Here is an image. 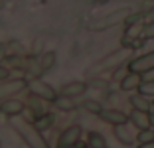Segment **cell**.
<instances>
[{
    "instance_id": "9c48e42d",
    "label": "cell",
    "mask_w": 154,
    "mask_h": 148,
    "mask_svg": "<svg viewBox=\"0 0 154 148\" xmlns=\"http://www.w3.org/2000/svg\"><path fill=\"white\" fill-rule=\"evenodd\" d=\"M24 111H26V105L20 101V99H14V97H8L2 101L0 105V113L4 117H22Z\"/></svg>"
},
{
    "instance_id": "d6a6232c",
    "label": "cell",
    "mask_w": 154,
    "mask_h": 148,
    "mask_svg": "<svg viewBox=\"0 0 154 148\" xmlns=\"http://www.w3.org/2000/svg\"><path fill=\"white\" fill-rule=\"evenodd\" d=\"M89 148H91V146H89Z\"/></svg>"
},
{
    "instance_id": "603a6c76",
    "label": "cell",
    "mask_w": 154,
    "mask_h": 148,
    "mask_svg": "<svg viewBox=\"0 0 154 148\" xmlns=\"http://www.w3.org/2000/svg\"><path fill=\"white\" fill-rule=\"evenodd\" d=\"M6 79H10V69L4 63H0V81H6Z\"/></svg>"
},
{
    "instance_id": "cb8c5ba5",
    "label": "cell",
    "mask_w": 154,
    "mask_h": 148,
    "mask_svg": "<svg viewBox=\"0 0 154 148\" xmlns=\"http://www.w3.org/2000/svg\"><path fill=\"white\" fill-rule=\"evenodd\" d=\"M6 55H8V44H0V63L4 61Z\"/></svg>"
},
{
    "instance_id": "6da1fadb",
    "label": "cell",
    "mask_w": 154,
    "mask_h": 148,
    "mask_svg": "<svg viewBox=\"0 0 154 148\" xmlns=\"http://www.w3.org/2000/svg\"><path fill=\"white\" fill-rule=\"evenodd\" d=\"M10 128L22 138V142L28 148H51L48 144V140L44 138L42 130L28 119H20V117H10Z\"/></svg>"
},
{
    "instance_id": "f546056e",
    "label": "cell",
    "mask_w": 154,
    "mask_h": 148,
    "mask_svg": "<svg viewBox=\"0 0 154 148\" xmlns=\"http://www.w3.org/2000/svg\"><path fill=\"white\" fill-rule=\"evenodd\" d=\"M152 107H154V101H152Z\"/></svg>"
},
{
    "instance_id": "52a82bcc",
    "label": "cell",
    "mask_w": 154,
    "mask_h": 148,
    "mask_svg": "<svg viewBox=\"0 0 154 148\" xmlns=\"http://www.w3.org/2000/svg\"><path fill=\"white\" fill-rule=\"evenodd\" d=\"M127 69L128 71H138V73H144V71H148V69H154V49L138 55V57H132L131 61L127 63Z\"/></svg>"
},
{
    "instance_id": "d4e9b609",
    "label": "cell",
    "mask_w": 154,
    "mask_h": 148,
    "mask_svg": "<svg viewBox=\"0 0 154 148\" xmlns=\"http://www.w3.org/2000/svg\"><path fill=\"white\" fill-rule=\"evenodd\" d=\"M136 148H154V140H150V142H144V144H138Z\"/></svg>"
},
{
    "instance_id": "8fae6325",
    "label": "cell",
    "mask_w": 154,
    "mask_h": 148,
    "mask_svg": "<svg viewBox=\"0 0 154 148\" xmlns=\"http://www.w3.org/2000/svg\"><path fill=\"white\" fill-rule=\"evenodd\" d=\"M128 119H131V125L136 126L138 130L148 128L150 126V111H138V109H132L128 113Z\"/></svg>"
},
{
    "instance_id": "ba28073f",
    "label": "cell",
    "mask_w": 154,
    "mask_h": 148,
    "mask_svg": "<svg viewBox=\"0 0 154 148\" xmlns=\"http://www.w3.org/2000/svg\"><path fill=\"white\" fill-rule=\"evenodd\" d=\"M99 119L103 122H107V125H111V126L128 125V122H131V119H128L127 113L119 111V109H103V111L99 113Z\"/></svg>"
},
{
    "instance_id": "7402d4cb",
    "label": "cell",
    "mask_w": 154,
    "mask_h": 148,
    "mask_svg": "<svg viewBox=\"0 0 154 148\" xmlns=\"http://www.w3.org/2000/svg\"><path fill=\"white\" fill-rule=\"evenodd\" d=\"M138 91L142 95H146V97H154V81H144Z\"/></svg>"
},
{
    "instance_id": "83f0119b",
    "label": "cell",
    "mask_w": 154,
    "mask_h": 148,
    "mask_svg": "<svg viewBox=\"0 0 154 148\" xmlns=\"http://www.w3.org/2000/svg\"><path fill=\"white\" fill-rule=\"evenodd\" d=\"M97 2H99V4H105V2H109V0H97Z\"/></svg>"
},
{
    "instance_id": "8992f818",
    "label": "cell",
    "mask_w": 154,
    "mask_h": 148,
    "mask_svg": "<svg viewBox=\"0 0 154 148\" xmlns=\"http://www.w3.org/2000/svg\"><path fill=\"white\" fill-rule=\"evenodd\" d=\"M28 79H6V81H0V99H8L18 95L20 91H26L28 89Z\"/></svg>"
},
{
    "instance_id": "ffe728a7",
    "label": "cell",
    "mask_w": 154,
    "mask_h": 148,
    "mask_svg": "<svg viewBox=\"0 0 154 148\" xmlns=\"http://www.w3.org/2000/svg\"><path fill=\"white\" fill-rule=\"evenodd\" d=\"M150 140H154V128H142L138 130V134H136V142L138 144H144V142H150Z\"/></svg>"
},
{
    "instance_id": "1f68e13d",
    "label": "cell",
    "mask_w": 154,
    "mask_h": 148,
    "mask_svg": "<svg viewBox=\"0 0 154 148\" xmlns=\"http://www.w3.org/2000/svg\"><path fill=\"white\" fill-rule=\"evenodd\" d=\"M107 148H109V146H107Z\"/></svg>"
},
{
    "instance_id": "f1b7e54d",
    "label": "cell",
    "mask_w": 154,
    "mask_h": 148,
    "mask_svg": "<svg viewBox=\"0 0 154 148\" xmlns=\"http://www.w3.org/2000/svg\"><path fill=\"white\" fill-rule=\"evenodd\" d=\"M2 6H4V2H2V0H0V8H2Z\"/></svg>"
},
{
    "instance_id": "4316f807",
    "label": "cell",
    "mask_w": 154,
    "mask_h": 148,
    "mask_svg": "<svg viewBox=\"0 0 154 148\" xmlns=\"http://www.w3.org/2000/svg\"><path fill=\"white\" fill-rule=\"evenodd\" d=\"M150 128H154V111H150Z\"/></svg>"
},
{
    "instance_id": "5bb4252c",
    "label": "cell",
    "mask_w": 154,
    "mask_h": 148,
    "mask_svg": "<svg viewBox=\"0 0 154 148\" xmlns=\"http://www.w3.org/2000/svg\"><path fill=\"white\" fill-rule=\"evenodd\" d=\"M128 103H131L132 109H138V111H152V101H150V97L142 95L140 91L131 95V97H128Z\"/></svg>"
},
{
    "instance_id": "4fadbf2b",
    "label": "cell",
    "mask_w": 154,
    "mask_h": 148,
    "mask_svg": "<svg viewBox=\"0 0 154 148\" xmlns=\"http://www.w3.org/2000/svg\"><path fill=\"white\" fill-rule=\"evenodd\" d=\"M113 134H115V138H117L121 144H125V146H132V144L136 142V136H132L131 132H128L127 125H117V126H113Z\"/></svg>"
},
{
    "instance_id": "484cf974",
    "label": "cell",
    "mask_w": 154,
    "mask_h": 148,
    "mask_svg": "<svg viewBox=\"0 0 154 148\" xmlns=\"http://www.w3.org/2000/svg\"><path fill=\"white\" fill-rule=\"evenodd\" d=\"M73 148H89V144H87V140H85V142H83V140H79V142H77Z\"/></svg>"
},
{
    "instance_id": "d6986e66",
    "label": "cell",
    "mask_w": 154,
    "mask_h": 148,
    "mask_svg": "<svg viewBox=\"0 0 154 148\" xmlns=\"http://www.w3.org/2000/svg\"><path fill=\"white\" fill-rule=\"evenodd\" d=\"M40 65H42V71H50L51 67L55 65V51H45V54L40 55Z\"/></svg>"
},
{
    "instance_id": "4dcf8cb0",
    "label": "cell",
    "mask_w": 154,
    "mask_h": 148,
    "mask_svg": "<svg viewBox=\"0 0 154 148\" xmlns=\"http://www.w3.org/2000/svg\"><path fill=\"white\" fill-rule=\"evenodd\" d=\"M0 105H2V101H0Z\"/></svg>"
},
{
    "instance_id": "2e32d148",
    "label": "cell",
    "mask_w": 154,
    "mask_h": 148,
    "mask_svg": "<svg viewBox=\"0 0 154 148\" xmlns=\"http://www.w3.org/2000/svg\"><path fill=\"white\" fill-rule=\"evenodd\" d=\"M87 144L91 148H107V138L101 132H97V130H91L87 134Z\"/></svg>"
},
{
    "instance_id": "e0dca14e",
    "label": "cell",
    "mask_w": 154,
    "mask_h": 148,
    "mask_svg": "<svg viewBox=\"0 0 154 148\" xmlns=\"http://www.w3.org/2000/svg\"><path fill=\"white\" fill-rule=\"evenodd\" d=\"M79 107L83 109V111H87V113H91V115H97V117H99V113L103 111V105L99 103V101H95V99H85V101H83L81 105H79Z\"/></svg>"
},
{
    "instance_id": "5b68a950",
    "label": "cell",
    "mask_w": 154,
    "mask_h": 148,
    "mask_svg": "<svg viewBox=\"0 0 154 148\" xmlns=\"http://www.w3.org/2000/svg\"><path fill=\"white\" fill-rule=\"evenodd\" d=\"M81 136H83V128L79 125H71L59 134L57 146L55 148H73L79 140H81Z\"/></svg>"
},
{
    "instance_id": "30bf717a",
    "label": "cell",
    "mask_w": 154,
    "mask_h": 148,
    "mask_svg": "<svg viewBox=\"0 0 154 148\" xmlns=\"http://www.w3.org/2000/svg\"><path fill=\"white\" fill-rule=\"evenodd\" d=\"M142 83H144L142 73L127 71L125 75H122V79H121V91H127V93H131V91H138Z\"/></svg>"
},
{
    "instance_id": "7c38bea8",
    "label": "cell",
    "mask_w": 154,
    "mask_h": 148,
    "mask_svg": "<svg viewBox=\"0 0 154 148\" xmlns=\"http://www.w3.org/2000/svg\"><path fill=\"white\" fill-rule=\"evenodd\" d=\"M85 91H87V83L85 81H69V83H65V85L61 87L59 93L65 95V97L75 99V97H81Z\"/></svg>"
},
{
    "instance_id": "9a60e30c",
    "label": "cell",
    "mask_w": 154,
    "mask_h": 148,
    "mask_svg": "<svg viewBox=\"0 0 154 148\" xmlns=\"http://www.w3.org/2000/svg\"><path fill=\"white\" fill-rule=\"evenodd\" d=\"M54 121H55V117L51 115V113L45 111L44 115H40V117L34 119V125H36L38 128H40L42 132H44V130H48V128H51V126H54Z\"/></svg>"
},
{
    "instance_id": "ac0fdd59",
    "label": "cell",
    "mask_w": 154,
    "mask_h": 148,
    "mask_svg": "<svg viewBox=\"0 0 154 148\" xmlns=\"http://www.w3.org/2000/svg\"><path fill=\"white\" fill-rule=\"evenodd\" d=\"M54 107H57L59 111H73V109H75V103H73L71 97H65V95L59 93L57 99L54 101Z\"/></svg>"
},
{
    "instance_id": "277c9868",
    "label": "cell",
    "mask_w": 154,
    "mask_h": 148,
    "mask_svg": "<svg viewBox=\"0 0 154 148\" xmlns=\"http://www.w3.org/2000/svg\"><path fill=\"white\" fill-rule=\"evenodd\" d=\"M28 91H30L32 95H36V97L44 99L45 103H54L55 99H57V91H55L54 87L50 85V83L42 81L40 77H36V79H30V83H28Z\"/></svg>"
},
{
    "instance_id": "44dd1931",
    "label": "cell",
    "mask_w": 154,
    "mask_h": 148,
    "mask_svg": "<svg viewBox=\"0 0 154 148\" xmlns=\"http://www.w3.org/2000/svg\"><path fill=\"white\" fill-rule=\"evenodd\" d=\"M140 38H142V40H152V38H154V22H148V24L142 26Z\"/></svg>"
},
{
    "instance_id": "3957f363",
    "label": "cell",
    "mask_w": 154,
    "mask_h": 148,
    "mask_svg": "<svg viewBox=\"0 0 154 148\" xmlns=\"http://www.w3.org/2000/svg\"><path fill=\"white\" fill-rule=\"evenodd\" d=\"M132 14L131 8H119V10H113V12L105 14V16H101L99 20H95V22L91 24V30L93 32H103V30H109V28H115L119 26V24H125L128 20V16Z\"/></svg>"
},
{
    "instance_id": "7a4b0ae2",
    "label": "cell",
    "mask_w": 154,
    "mask_h": 148,
    "mask_svg": "<svg viewBox=\"0 0 154 148\" xmlns=\"http://www.w3.org/2000/svg\"><path fill=\"white\" fill-rule=\"evenodd\" d=\"M132 59V48H127V45H122L121 49L109 54L107 57H103L99 63H95L93 67L87 71V75H97V73H105V71H113V69L121 67L122 63H128Z\"/></svg>"
}]
</instances>
